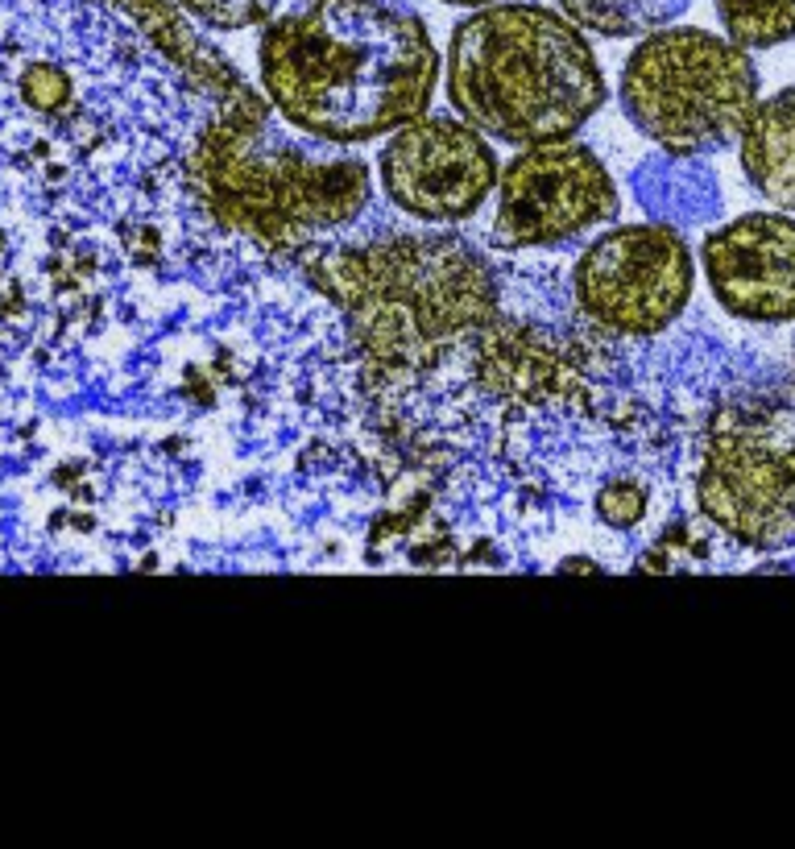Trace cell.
Returning a JSON list of instances; mask_svg holds the SVG:
<instances>
[{
  "instance_id": "6da1fadb",
  "label": "cell",
  "mask_w": 795,
  "mask_h": 849,
  "mask_svg": "<svg viewBox=\"0 0 795 849\" xmlns=\"http://www.w3.org/2000/svg\"><path fill=\"white\" fill-rule=\"evenodd\" d=\"M257 62L278 116L327 145L419 121L440 83L431 29L402 0H307L265 21Z\"/></svg>"
},
{
  "instance_id": "7a4b0ae2",
  "label": "cell",
  "mask_w": 795,
  "mask_h": 849,
  "mask_svg": "<svg viewBox=\"0 0 795 849\" xmlns=\"http://www.w3.org/2000/svg\"><path fill=\"white\" fill-rule=\"evenodd\" d=\"M605 95V71L564 8L493 0L451 29L447 100L485 137L564 141L601 112Z\"/></svg>"
},
{
  "instance_id": "3957f363",
  "label": "cell",
  "mask_w": 795,
  "mask_h": 849,
  "mask_svg": "<svg viewBox=\"0 0 795 849\" xmlns=\"http://www.w3.org/2000/svg\"><path fill=\"white\" fill-rule=\"evenodd\" d=\"M191 179L208 212L278 253L348 228L369 208L373 182L360 158H319L282 137L245 91L240 108L216 116L191 154Z\"/></svg>"
},
{
  "instance_id": "277c9868",
  "label": "cell",
  "mask_w": 795,
  "mask_h": 849,
  "mask_svg": "<svg viewBox=\"0 0 795 849\" xmlns=\"http://www.w3.org/2000/svg\"><path fill=\"white\" fill-rule=\"evenodd\" d=\"M621 108L671 158H700L738 141L762 88L746 46L696 25H662L621 67Z\"/></svg>"
},
{
  "instance_id": "5b68a950",
  "label": "cell",
  "mask_w": 795,
  "mask_h": 849,
  "mask_svg": "<svg viewBox=\"0 0 795 849\" xmlns=\"http://www.w3.org/2000/svg\"><path fill=\"white\" fill-rule=\"evenodd\" d=\"M696 505L746 551L795 547V406L742 402L712 419Z\"/></svg>"
},
{
  "instance_id": "8992f818",
  "label": "cell",
  "mask_w": 795,
  "mask_h": 849,
  "mask_svg": "<svg viewBox=\"0 0 795 849\" xmlns=\"http://www.w3.org/2000/svg\"><path fill=\"white\" fill-rule=\"evenodd\" d=\"M621 195L609 166L584 141H543L497 175L493 245L505 253L551 249L597 224L618 220Z\"/></svg>"
},
{
  "instance_id": "52a82bcc",
  "label": "cell",
  "mask_w": 795,
  "mask_h": 849,
  "mask_svg": "<svg viewBox=\"0 0 795 849\" xmlns=\"http://www.w3.org/2000/svg\"><path fill=\"white\" fill-rule=\"evenodd\" d=\"M580 311L618 336H655L692 299V253L671 224H618L576 262Z\"/></svg>"
},
{
  "instance_id": "ba28073f",
  "label": "cell",
  "mask_w": 795,
  "mask_h": 849,
  "mask_svg": "<svg viewBox=\"0 0 795 849\" xmlns=\"http://www.w3.org/2000/svg\"><path fill=\"white\" fill-rule=\"evenodd\" d=\"M377 170L398 212L431 224L468 220L497 191V158L464 116H419L394 129Z\"/></svg>"
},
{
  "instance_id": "9c48e42d",
  "label": "cell",
  "mask_w": 795,
  "mask_h": 849,
  "mask_svg": "<svg viewBox=\"0 0 795 849\" xmlns=\"http://www.w3.org/2000/svg\"><path fill=\"white\" fill-rule=\"evenodd\" d=\"M712 299L746 323H795V220L746 212L708 232L700 249Z\"/></svg>"
},
{
  "instance_id": "30bf717a",
  "label": "cell",
  "mask_w": 795,
  "mask_h": 849,
  "mask_svg": "<svg viewBox=\"0 0 795 849\" xmlns=\"http://www.w3.org/2000/svg\"><path fill=\"white\" fill-rule=\"evenodd\" d=\"M738 154L754 191L779 212H795V88L758 100L738 137Z\"/></svg>"
},
{
  "instance_id": "8fae6325",
  "label": "cell",
  "mask_w": 795,
  "mask_h": 849,
  "mask_svg": "<svg viewBox=\"0 0 795 849\" xmlns=\"http://www.w3.org/2000/svg\"><path fill=\"white\" fill-rule=\"evenodd\" d=\"M580 29L601 38H646L675 21L688 0H555Z\"/></svg>"
},
{
  "instance_id": "7c38bea8",
  "label": "cell",
  "mask_w": 795,
  "mask_h": 849,
  "mask_svg": "<svg viewBox=\"0 0 795 849\" xmlns=\"http://www.w3.org/2000/svg\"><path fill=\"white\" fill-rule=\"evenodd\" d=\"M725 38L746 50H770L795 38V0H716Z\"/></svg>"
},
{
  "instance_id": "4fadbf2b",
  "label": "cell",
  "mask_w": 795,
  "mask_h": 849,
  "mask_svg": "<svg viewBox=\"0 0 795 849\" xmlns=\"http://www.w3.org/2000/svg\"><path fill=\"white\" fill-rule=\"evenodd\" d=\"M195 21L212 29H253L278 17L282 0H178Z\"/></svg>"
},
{
  "instance_id": "5bb4252c",
  "label": "cell",
  "mask_w": 795,
  "mask_h": 849,
  "mask_svg": "<svg viewBox=\"0 0 795 849\" xmlns=\"http://www.w3.org/2000/svg\"><path fill=\"white\" fill-rule=\"evenodd\" d=\"M21 100H25L34 112H58V108L71 100V75H62V71L50 67V62H34V67L21 75Z\"/></svg>"
},
{
  "instance_id": "9a60e30c",
  "label": "cell",
  "mask_w": 795,
  "mask_h": 849,
  "mask_svg": "<svg viewBox=\"0 0 795 849\" xmlns=\"http://www.w3.org/2000/svg\"><path fill=\"white\" fill-rule=\"evenodd\" d=\"M597 514H601L605 527L630 531L646 514V489L634 485V481H609L605 489L597 493Z\"/></svg>"
},
{
  "instance_id": "2e32d148",
  "label": "cell",
  "mask_w": 795,
  "mask_h": 849,
  "mask_svg": "<svg viewBox=\"0 0 795 849\" xmlns=\"http://www.w3.org/2000/svg\"><path fill=\"white\" fill-rule=\"evenodd\" d=\"M440 4H451V8H485L493 0H440Z\"/></svg>"
}]
</instances>
